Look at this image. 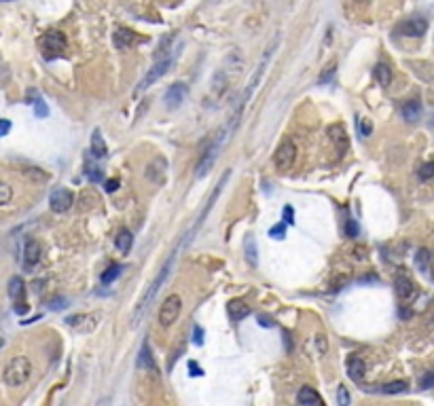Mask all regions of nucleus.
<instances>
[{"instance_id":"obj_1","label":"nucleus","mask_w":434,"mask_h":406,"mask_svg":"<svg viewBox=\"0 0 434 406\" xmlns=\"http://www.w3.org/2000/svg\"><path fill=\"white\" fill-rule=\"evenodd\" d=\"M176 254H178V250L176 252H172V256H170V260L165 263L163 266H161V271H159V275L152 279V284L149 285V290L142 294V298L138 301V307H136V311H133V324H138V320L142 317V313L146 311V307L155 301V296H157V292L161 290V285L165 284V279H168V275H170V271H172V264H174V260H176Z\"/></svg>"},{"instance_id":"obj_2","label":"nucleus","mask_w":434,"mask_h":406,"mask_svg":"<svg viewBox=\"0 0 434 406\" xmlns=\"http://www.w3.org/2000/svg\"><path fill=\"white\" fill-rule=\"evenodd\" d=\"M32 374V362L25 355H15L13 360H9V364L4 366L2 379L9 387H22Z\"/></svg>"},{"instance_id":"obj_3","label":"nucleus","mask_w":434,"mask_h":406,"mask_svg":"<svg viewBox=\"0 0 434 406\" xmlns=\"http://www.w3.org/2000/svg\"><path fill=\"white\" fill-rule=\"evenodd\" d=\"M227 138H229V136L216 138L214 142L201 152V159H199V163H197L195 178H206V176L210 174V169H212V165H214L216 157H218V152H220V148H222V144H225V140H227Z\"/></svg>"},{"instance_id":"obj_4","label":"nucleus","mask_w":434,"mask_h":406,"mask_svg":"<svg viewBox=\"0 0 434 406\" xmlns=\"http://www.w3.org/2000/svg\"><path fill=\"white\" fill-rule=\"evenodd\" d=\"M172 61H174V57L172 55H168V57H161V60H157L155 61V66H152L149 72L144 74V79L140 81V85H138V89H136V95H140L142 91H146V89H149L151 85H155V82L161 79V76L168 72L170 70V66H172Z\"/></svg>"},{"instance_id":"obj_5","label":"nucleus","mask_w":434,"mask_h":406,"mask_svg":"<svg viewBox=\"0 0 434 406\" xmlns=\"http://www.w3.org/2000/svg\"><path fill=\"white\" fill-rule=\"evenodd\" d=\"M180 309H182V298L178 294H170L163 301L161 309H159V324L165 328L172 326L178 320V315H180Z\"/></svg>"},{"instance_id":"obj_6","label":"nucleus","mask_w":434,"mask_h":406,"mask_svg":"<svg viewBox=\"0 0 434 406\" xmlns=\"http://www.w3.org/2000/svg\"><path fill=\"white\" fill-rule=\"evenodd\" d=\"M297 159V146L292 144V140H286V142L280 144V148L276 150V157H273V163L280 171H286L295 165Z\"/></svg>"},{"instance_id":"obj_7","label":"nucleus","mask_w":434,"mask_h":406,"mask_svg":"<svg viewBox=\"0 0 434 406\" xmlns=\"http://www.w3.org/2000/svg\"><path fill=\"white\" fill-rule=\"evenodd\" d=\"M394 288H396V296L403 303H411L413 298L417 296V285L413 284V279L405 273H398L396 279H394Z\"/></svg>"},{"instance_id":"obj_8","label":"nucleus","mask_w":434,"mask_h":406,"mask_svg":"<svg viewBox=\"0 0 434 406\" xmlns=\"http://www.w3.org/2000/svg\"><path fill=\"white\" fill-rule=\"evenodd\" d=\"M72 203H74V195L70 193L68 188H57V190H53V193H51V197H49V205H51V209H53V212H57V214L68 212V209L72 207Z\"/></svg>"},{"instance_id":"obj_9","label":"nucleus","mask_w":434,"mask_h":406,"mask_svg":"<svg viewBox=\"0 0 434 406\" xmlns=\"http://www.w3.org/2000/svg\"><path fill=\"white\" fill-rule=\"evenodd\" d=\"M187 95H189V87L184 85V82H174V85L165 91V106L178 108L184 100H187Z\"/></svg>"},{"instance_id":"obj_10","label":"nucleus","mask_w":434,"mask_h":406,"mask_svg":"<svg viewBox=\"0 0 434 406\" xmlns=\"http://www.w3.org/2000/svg\"><path fill=\"white\" fill-rule=\"evenodd\" d=\"M405 36H411V38H417V36H424L426 30H428V21L424 17H411L400 25Z\"/></svg>"},{"instance_id":"obj_11","label":"nucleus","mask_w":434,"mask_h":406,"mask_svg":"<svg viewBox=\"0 0 434 406\" xmlns=\"http://www.w3.org/2000/svg\"><path fill=\"white\" fill-rule=\"evenodd\" d=\"M38 260H41V244L36 239H28L23 245V266L32 269L38 264Z\"/></svg>"},{"instance_id":"obj_12","label":"nucleus","mask_w":434,"mask_h":406,"mask_svg":"<svg viewBox=\"0 0 434 406\" xmlns=\"http://www.w3.org/2000/svg\"><path fill=\"white\" fill-rule=\"evenodd\" d=\"M43 44H44V49H47V51L62 53V51L66 49V36H64L60 30H51V32H47V34H44Z\"/></svg>"},{"instance_id":"obj_13","label":"nucleus","mask_w":434,"mask_h":406,"mask_svg":"<svg viewBox=\"0 0 434 406\" xmlns=\"http://www.w3.org/2000/svg\"><path fill=\"white\" fill-rule=\"evenodd\" d=\"M297 402L303 404V406H322L324 400L314 387H301L299 393H297Z\"/></svg>"},{"instance_id":"obj_14","label":"nucleus","mask_w":434,"mask_h":406,"mask_svg":"<svg viewBox=\"0 0 434 406\" xmlns=\"http://www.w3.org/2000/svg\"><path fill=\"white\" fill-rule=\"evenodd\" d=\"M138 368L140 370H152L155 368V358H152V351H151V347H149V343H142V347H140V351H138Z\"/></svg>"},{"instance_id":"obj_15","label":"nucleus","mask_w":434,"mask_h":406,"mask_svg":"<svg viewBox=\"0 0 434 406\" xmlns=\"http://www.w3.org/2000/svg\"><path fill=\"white\" fill-rule=\"evenodd\" d=\"M400 112H403L405 121L415 123V121H419V117H422V104H419L417 100H409V102H405V104H403Z\"/></svg>"},{"instance_id":"obj_16","label":"nucleus","mask_w":434,"mask_h":406,"mask_svg":"<svg viewBox=\"0 0 434 406\" xmlns=\"http://www.w3.org/2000/svg\"><path fill=\"white\" fill-rule=\"evenodd\" d=\"M365 372H367V366H365V362H362L360 358H349L347 360V374H349V379H352V381L360 383V381L365 379Z\"/></svg>"},{"instance_id":"obj_17","label":"nucleus","mask_w":434,"mask_h":406,"mask_svg":"<svg viewBox=\"0 0 434 406\" xmlns=\"http://www.w3.org/2000/svg\"><path fill=\"white\" fill-rule=\"evenodd\" d=\"M244 254H246V260L252 266H259V250H257V239H254V235H246V239H244Z\"/></svg>"},{"instance_id":"obj_18","label":"nucleus","mask_w":434,"mask_h":406,"mask_svg":"<svg viewBox=\"0 0 434 406\" xmlns=\"http://www.w3.org/2000/svg\"><path fill=\"white\" fill-rule=\"evenodd\" d=\"M23 294H25V284L22 277H13L9 282V296L13 303H22L23 301Z\"/></svg>"},{"instance_id":"obj_19","label":"nucleus","mask_w":434,"mask_h":406,"mask_svg":"<svg viewBox=\"0 0 434 406\" xmlns=\"http://www.w3.org/2000/svg\"><path fill=\"white\" fill-rule=\"evenodd\" d=\"M328 133H330V140L337 144V150L346 152V148H347V136H346V131H343V127L341 125H333L328 129Z\"/></svg>"},{"instance_id":"obj_20","label":"nucleus","mask_w":434,"mask_h":406,"mask_svg":"<svg viewBox=\"0 0 434 406\" xmlns=\"http://www.w3.org/2000/svg\"><path fill=\"white\" fill-rule=\"evenodd\" d=\"M229 315H231L235 322H239L250 315V307H248L244 301H231L229 303Z\"/></svg>"},{"instance_id":"obj_21","label":"nucleus","mask_w":434,"mask_h":406,"mask_svg":"<svg viewBox=\"0 0 434 406\" xmlns=\"http://www.w3.org/2000/svg\"><path fill=\"white\" fill-rule=\"evenodd\" d=\"M91 152H93V157H98V159H102V157L108 155L106 142H104V138H102L100 129H95L93 136H91Z\"/></svg>"},{"instance_id":"obj_22","label":"nucleus","mask_w":434,"mask_h":406,"mask_svg":"<svg viewBox=\"0 0 434 406\" xmlns=\"http://www.w3.org/2000/svg\"><path fill=\"white\" fill-rule=\"evenodd\" d=\"M131 244H133V235L127 231V228H123L119 235H117V239H114V245H117V250L121 252V254H127L131 250Z\"/></svg>"},{"instance_id":"obj_23","label":"nucleus","mask_w":434,"mask_h":406,"mask_svg":"<svg viewBox=\"0 0 434 406\" xmlns=\"http://www.w3.org/2000/svg\"><path fill=\"white\" fill-rule=\"evenodd\" d=\"M373 74H375V79H377V82L381 87H388L392 82V70H390L388 63H377L375 70H373Z\"/></svg>"},{"instance_id":"obj_24","label":"nucleus","mask_w":434,"mask_h":406,"mask_svg":"<svg viewBox=\"0 0 434 406\" xmlns=\"http://www.w3.org/2000/svg\"><path fill=\"white\" fill-rule=\"evenodd\" d=\"M133 32L127 30V28H119L117 32H114V44H117V49H127L130 44L133 42Z\"/></svg>"},{"instance_id":"obj_25","label":"nucleus","mask_w":434,"mask_h":406,"mask_svg":"<svg viewBox=\"0 0 434 406\" xmlns=\"http://www.w3.org/2000/svg\"><path fill=\"white\" fill-rule=\"evenodd\" d=\"M409 389V383L407 381H392V383H386L381 385V393H388V396H394V393H403Z\"/></svg>"},{"instance_id":"obj_26","label":"nucleus","mask_w":434,"mask_h":406,"mask_svg":"<svg viewBox=\"0 0 434 406\" xmlns=\"http://www.w3.org/2000/svg\"><path fill=\"white\" fill-rule=\"evenodd\" d=\"M430 260H432V256H430V252L426 250V247L417 250V254H415V264H417L419 271H430Z\"/></svg>"},{"instance_id":"obj_27","label":"nucleus","mask_w":434,"mask_h":406,"mask_svg":"<svg viewBox=\"0 0 434 406\" xmlns=\"http://www.w3.org/2000/svg\"><path fill=\"white\" fill-rule=\"evenodd\" d=\"M121 271H123V266H121V264L108 266L106 273H102V284H110V282H114V279H117V277L121 275Z\"/></svg>"},{"instance_id":"obj_28","label":"nucleus","mask_w":434,"mask_h":406,"mask_svg":"<svg viewBox=\"0 0 434 406\" xmlns=\"http://www.w3.org/2000/svg\"><path fill=\"white\" fill-rule=\"evenodd\" d=\"M371 133H373V123H371V119L358 117V136H360V138H369Z\"/></svg>"},{"instance_id":"obj_29","label":"nucleus","mask_w":434,"mask_h":406,"mask_svg":"<svg viewBox=\"0 0 434 406\" xmlns=\"http://www.w3.org/2000/svg\"><path fill=\"white\" fill-rule=\"evenodd\" d=\"M335 74H337V63H330V66H326V70L318 76V82H320V85H326V82L333 81Z\"/></svg>"},{"instance_id":"obj_30","label":"nucleus","mask_w":434,"mask_h":406,"mask_svg":"<svg viewBox=\"0 0 434 406\" xmlns=\"http://www.w3.org/2000/svg\"><path fill=\"white\" fill-rule=\"evenodd\" d=\"M13 197V188L4 180H0V205H6Z\"/></svg>"},{"instance_id":"obj_31","label":"nucleus","mask_w":434,"mask_h":406,"mask_svg":"<svg viewBox=\"0 0 434 406\" xmlns=\"http://www.w3.org/2000/svg\"><path fill=\"white\" fill-rule=\"evenodd\" d=\"M417 176H419V180H430V178H434V163H426V165H422L419 167V171H417Z\"/></svg>"},{"instance_id":"obj_32","label":"nucleus","mask_w":434,"mask_h":406,"mask_svg":"<svg viewBox=\"0 0 434 406\" xmlns=\"http://www.w3.org/2000/svg\"><path fill=\"white\" fill-rule=\"evenodd\" d=\"M269 237L273 239H284L286 237V222H280V224L269 228Z\"/></svg>"},{"instance_id":"obj_33","label":"nucleus","mask_w":434,"mask_h":406,"mask_svg":"<svg viewBox=\"0 0 434 406\" xmlns=\"http://www.w3.org/2000/svg\"><path fill=\"white\" fill-rule=\"evenodd\" d=\"M32 104H34V112H36V117H38V119H44V117L49 114V108H47V104H44V102H43L41 98L34 100Z\"/></svg>"},{"instance_id":"obj_34","label":"nucleus","mask_w":434,"mask_h":406,"mask_svg":"<svg viewBox=\"0 0 434 406\" xmlns=\"http://www.w3.org/2000/svg\"><path fill=\"white\" fill-rule=\"evenodd\" d=\"M346 235L347 237H356L358 235V222H356L354 218H347V224H346Z\"/></svg>"},{"instance_id":"obj_35","label":"nucleus","mask_w":434,"mask_h":406,"mask_svg":"<svg viewBox=\"0 0 434 406\" xmlns=\"http://www.w3.org/2000/svg\"><path fill=\"white\" fill-rule=\"evenodd\" d=\"M85 174H87L89 180H93V182H100V180H102V169H98V167H91V165H89V167H87Z\"/></svg>"},{"instance_id":"obj_36","label":"nucleus","mask_w":434,"mask_h":406,"mask_svg":"<svg viewBox=\"0 0 434 406\" xmlns=\"http://www.w3.org/2000/svg\"><path fill=\"white\" fill-rule=\"evenodd\" d=\"M316 347H318V351H320V353H326V349H328L326 336H324V334H318V336H316Z\"/></svg>"},{"instance_id":"obj_37","label":"nucleus","mask_w":434,"mask_h":406,"mask_svg":"<svg viewBox=\"0 0 434 406\" xmlns=\"http://www.w3.org/2000/svg\"><path fill=\"white\" fill-rule=\"evenodd\" d=\"M49 307L55 309V311H57V309H64V307H68V301H66V298H53V301L49 303Z\"/></svg>"},{"instance_id":"obj_38","label":"nucleus","mask_w":434,"mask_h":406,"mask_svg":"<svg viewBox=\"0 0 434 406\" xmlns=\"http://www.w3.org/2000/svg\"><path fill=\"white\" fill-rule=\"evenodd\" d=\"M339 404H341V406H347V404H349V393H347V389H346L343 385L339 387Z\"/></svg>"},{"instance_id":"obj_39","label":"nucleus","mask_w":434,"mask_h":406,"mask_svg":"<svg viewBox=\"0 0 434 406\" xmlns=\"http://www.w3.org/2000/svg\"><path fill=\"white\" fill-rule=\"evenodd\" d=\"M11 131V121L9 119H0V138H4Z\"/></svg>"},{"instance_id":"obj_40","label":"nucleus","mask_w":434,"mask_h":406,"mask_svg":"<svg viewBox=\"0 0 434 406\" xmlns=\"http://www.w3.org/2000/svg\"><path fill=\"white\" fill-rule=\"evenodd\" d=\"M430 387H434V372H428L422 381V389H430Z\"/></svg>"},{"instance_id":"obj_41","label":"nucleus","mask_w":434,"mask_h":406,"mask_svg":"<svg viewBox=\"0 0 434 406\" xmlns=\"http://www.w3.org/2000/svg\"><path fill=\"white\" fill-rule=\"evenodd\" d=\"M104 188H106V193H114V190L119 188V180H114V178H110V180H106Z\"/></svg>"},{"instance_id":"obj_42","label":"nucleus","mask_w":434,"mask_h":406,"mask_svg":"<svg viewBox=\"0 0 434 406\" xmlns=\"http://www.w3.org/2000/svg\"><path fill=\"white\" fill-rule=\"evenodd\" d=\"M284 220L288 222V224H292V222H295V212H292V207H290V205H286V207H284Z\"/></svg>"},{"instance_id":"obj_43","label":"nucleus","mask_w":434,"mask_h":406,"mask_svg":"<svg viewBox=\"0 0 434 406\" xmlns=\"http://www.w3.org/2000/svg\"><path fill=\"white\" fill-rule=\"evenodd\" d=\"M15 313H19V315H23V313H28V304H25V301H22V303H15Z\"/></svg>"},{"instance_id":"obj_44","label":"nucleus","mask_w":434,"mask_h":406,"mask_svg":"<svg viewBox=\"0 0 434 406\" xmlns=\"http://www.w3.org/2000/svg\"><path fill=\"white\" fill-rule=\"evenodd\" d=\"M189 370H191V374H193V377H199V374H203V370L195 364V362H189Z\"/></svg>"},{"instance_id":"obj_45","label":"nucleus","mask_w":434,"mask_h":406,"mask_svg":"<svg viewBox=\"0 0 434 406\" xmlns=\"http://www.w3.org/2000/svg\"><path fill=\"white\" fill-rule=\"evenodd\" d=\"M259 324H260V326H265V328H271V326H273V320H271V317H267V315H260V317H259Z\"/></svg>"},{"instance_id":"obj_46","label":"nucleus","mask_w":434,"mask_h":406,"mask_svg":"<svg viewBox=\"0 0 434 406\" xmlns=\"http://www.w3.org/2000/svg\"><path fill=\"white\" fill-rule=\"evenodd\" d=\"M193 341L197 343V345H201V343H203V330L199 326H195V339Z\"/></svg>"},{"instance_id":"obj_47","label":"nucleus","mask_w":434,"mask_h":406,"mask_svg":"<svg viewBox=\"0 0 434 406\" xmlns=\"http://www.w3.org/2000/svg\"><path fill=\"white\" fill-rule=\"evenodd\" d=\"M430 275H432V279H434V263H432V266H430Z\"/></svg>"},{"instance_id":"obj_48","label":"nucleus","mask_w":434,"mask_h":406,"mask_svg":"<svg viewBox=\"0 0 434 406\" xmlns=\"http://www.w3.org/2000/svg\"><path fill=\"white\" fill-rule=\"evenodd\" d=\"M2 345H4V341H2V336H0V347H2Z\"/></svg>"},{"instance_id":"obj_49","label":"nucleus","mask_w":434,"mask_h":406,"mask_svg":"<svg viewBox=\"0 0 434 406\" xmlns=\"http://www.w3.org/2000/svg\"><path fill=\"white\" fill-rule=\"evenodd\" d=\"M356 2H369V0H356Z\"/></svg>"},{"instance_id":"obj_50","label":"nucleus","mask_w":434,"mask_h":406,"mask_svg":"<svg viewBox=\"0 0 434 406\" xmlns=\"http://www.w3.org/2000/svg\"><path fill=\"white\" fill-rule=\"evenodd\" d=\"M0 2H9V0H0Z\"/></svg>"}]
</instances>
